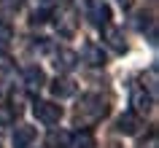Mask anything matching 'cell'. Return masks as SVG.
<instances>
[{
  "instance_id": "6da1fadb",
  "label": "cell",
  "mask_w": 159,
  "mask_h": 148,
  "mask_svg": "<svg viewBox=\"0 0 159 148\" xmlns=\"http://www.w3.org/2000/svg\"><path fill=\"white\" fill-rule=\"evenodd\" d=\"M105 110H108V105H105V100L97 97V94H86V97H81V102H78V119L86 121V124L102 119Z\"/></svg>"
},
{
  "instance_id": "7a4b0ae2",
  "label": "cell",
  "mask_w": 159,
  "mask_h": 148,
  "mask_svg": "<svg viewBox=\"0 0 159 148\" xmlns=\"http://www.w3.org/2000/svg\"><path fill=\"white\" fill-rule=\"evenodd\" d=\"M33 113H35V119L38 121H43V124H59V119H62V108L57 105V102H49V100H38L33 105Z\"/></svg>"
},
{
  "instance_id": "3957f363",
  "label": "cell",
  "mask_w": 159,
  "mask_h": 148,
  "mask_svg": "<svg viewBox=\"0 0 159 148\" xmlns=\"http://www.w3.org/2000/svg\"><path fill=\"white\" fill-rule=\"evenodd\" d=\"M100 30H102V41L108 43V46H111L113 51H119V54H121V51H127L124 35H121V30H119V27H113L111 22H105V25H102Z\"/></svg>"
},
{
  "instance_id": "277c9868",
  "label": "cell",
  "mask_w": 159,
  "mask_h": 148,
  "mask_svg": "<svg viewBox=\"0 0 159 148\" xmlns=\"http://www.w3.org/2000/svg\"><path fill=\"white\" fill-rule=\"evenodd\" d=\"M81 59H84L86 65H92V67H102L105 65V54H102V49L94 41H86L84 46H81Z\"/></svg>"
},
{
  "instance_id": "5b68a950",
  "label": "cell",
  "mask_w": 159,
  "mask_h": 148,
  "mask_svg": "<svg viewBox=\"0 0 159 148\" xmlns=\"http://www.w3.org/2000/svg\"><path fill=\"white\" fill-rule=\"evenodd\" d=\"M75 65H78V54H75V51L65 49V46L54 51V67H57V70H62V73H70Z\"/></svg>"
},
{
  "instance_id": "8992f818",
  "label": "cell",
  "mask_w": 159,
  "mask_h": 148,
  "mask_svg": "<svg viewBox=\"0 0 159 148\" xmlns=\"http://www.w3.org/2000/svg\"><path fill=\"white\" fill-rule=\"evenodd\" d=\"M132 105H135V113H148L154 108V94L146 92L143 86H135L132 89Z\"/></svg>"
},
{
  "instance_id": "52a82bcc",
  "label": "cell",
  "mask_w": 159,
  "mask_h": 148,
  "mask_svg": "<svg viewBox=\"0 0 159 148\" xmlns=\"http://www.w3.org/2000/svg\"><path fill=\"white\" fill-rule=\"evenodd\" d=\"M89 16H92L94 25H105L111 19V8H108V3H102V0H89Z\"/></svg>"
},
{
  "instance_id": "ba28073f",
  "label": "cell",
  "mask_w": 159,
  "mask_h": 148,
  "mask_svg": "<svg viewBox=\"0 0 159 148\" xmlns=\"http://www.w3.org/2000/svg\"><path fill=\"white\" fill-rule=\"evenodd\" d=\"M25 83L30 89H41L43 83H46V73H43L41 65H27L25 67Z\"/></svg>"
},
{
  "instance_id": "9c48e42d",
  "label": "cell",
  "mask_w": 159,
  "mask_h": 148,
  "mask_svg": "<svg viewBox=\"0 0 159 148\" xmlns=\"http://www.w3.org/2000/svg\"><path fill=\"white\" fill-rule=\"evenodd\" d=\"M116 129L121 135H135V132L140 129V113H124L116 121Z\"/></svg>"
},
{
  "instance_id": "30bf717a",
  "label": "cell",
  "mask_w": 159,
  "mask_h": 148,
  "mask_svg": "<svg viewBox=\"0 0 159 148\" xmlns=\"http://www.w3.org/2000/svg\"><path fill=\"white\" fill-rule=\"evenodd\" d=\"M51 94L54 97H70V94H75V83L70 81V78H57V81H51Z\"/></svg>"
},
{
  "instance_id": "8fae6325",
  "label": "cell",
  "mask_w": 159,
  "mask_h": 148,
  "mask_svg": "<svg viewBox=\"0 0 159 148\" xmlns=\"http://www.w3.org/2000/svg\"><path fill=\"white\" fill-rule=\"evenodd\" d=\"M35 140V127H16L14 132V146L16 148H27Z\"/></svg>"
},
{
  "instance_id": "7c38bea8",
  "label": "cell",
  "mask_w": 159,
  "mask_h": 148,
  "mask_svg": "<svg viewBox=\"0 0 159 148\" xmlns=\"http://www.w3.org/2000/svg\"><path fill=\"white\" fill-rule=\"evenodd\" d=\"M16 113H19V108H16V105L0 102V127H11V124L16 121Z\"/></svg>"
},
{
  "instance_id": "4fadbf2b",
  "label": "cell",
  "mask_w": 159,
  "mask_h": 148,
  "mask_svg": "<svg viewBox=\"0 0 159 148\" xmlns=\"http://www.w3.org/2000/svg\"><path fill=\"white\" fill-rule=\"evenodd\" d=\"M70 140H73V135L70 132H51L49 135V146L51 148H70Z\"/></svg>"
},
{
  "instance_id": "5bb4252c",
  "label": "cell",
  "mask_w": 159,
  "mask_h": 148,
  "mask_svg": "<svg viewBox=\"0 0 159 148\" xmlns=\"http://www.w3.org/2000/svg\"><path fill=\"white\" fill-rule=\"evenodd\" d=\"M70 143H75L78 148H92V135H89V132H78Z\"/></svg>"
},
{
  "instance_id": "9a60e30c",
  "label": "cell",
  "mask_w": 159,
  "mask_h": 148,
  "mask_svg": "<svg viewBox=\"0 0 159 148\" xmlns=\"http://www.w3.org/2000/svg\"><path fill=\"white\" fill-rule=\"evenodd\" d=\"M11 38H14V30H11V25L0 19V41H3V43H8Z\"/></svg>"
},
{
  "instance_id": "2e32d148",
  "label": "cell",
  "mask_w": 159,
  "mask_h": 148,
  "mask_svg": "<svg viewBox=\"0 0 159 148\" xmlns=\"http://www.w3.org/2000/svg\"><path fill=\"white\" fill-rule=\"evenodd\" d=\"M30 22H33V25H43V22H49V11H35Z\"/></svg>"
},
{
  "instance_id": "e0dca14e",
  "label": "cell",
  "mask_w": 159,
  "mask_h": 148,
  "mask_svg": "<svg viewBox=\"0 0 159 148\" xmlns=\"http://www.w3.org/2000/svg\"><path fill=\"white\" fill-rule=\"evenodd\" d=\"M11 70V57L8 54H0V73H8Z\"/></svg>"
},
{
  "instance_id": "ac0fdd59",
  "label": "cell",
  "mask_w": 159,
  "mask_h": 148,
  "mask_svg": "<svg viewBox=\"0 0 159 148\" xmlns=\"http://www.w3.org/2000/svg\"><path fill=\"white\" fill-rule=\"evenodd\" d=\"M46 3H59V0H46Z\"/></svg>"
}]
</instances>
